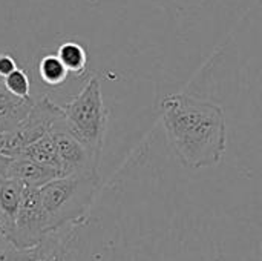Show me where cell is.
Wrapping results in <instances>:
<instances>
[{
	"label": "cell",
	"instance_id": "30bf717a",
	"mask_svg": "<svg viewBox=\"0 0 262 261\" xmlns=\"http://www.w3.org/2000/svg\"><path fill=\"white\" fill-rule=\"evenodd\" d=\"M20 157L31 158V160H34L37 163L54 168V169H57L60 172L58 149H57V143H55V137H54L52 131L49 134H46L45 137H41L40 140H37L35 143H32L29 148H26Z\"/></svg>",
	"mask_w": 262,
	"mask_h": 261
},
{
	"label": "cell",
	"instance_id": "7c38bea8",
	"mask_svg": "<svg viewBox=\"0 0 262 261\" xmlns=\"http://www.w3.org/2000/svg\"><path fill=\"white\" fill-rule=\"evenodd\" d=\"M68 69L60 62L57 54H48L45 55L38 63V75L41 82L48 86H60L68 78Z\"/></svg>",
	"mask_w": 262,
	"mask_h": 261
},
{
	"label": "cell",
	"instance_id": "3957f363",
	"mask_svg": "<svg viewBox=\"0 0 262 261\" xmlns=\"http://www.w3.org/2000/svg\"><path fill=\"white\" fill-rule=\"evenodd\" d=\"M61 109L63 128L100 163L109 117L103 102L100 78L97 75L91 77L84 88L71 102L63 105Z\"/></svg>",
	"mask_w": 262,
	"mask_h": 261
},
{
	"label": "cell",
	"instance_id": "9a60e30c",
	"mask_svg": "<svg viewBox=\"0 0 262 261\" xmlns=\"http://www.w3.org/2000/svg\"><path fill=\"white\" fill-rule=\"evenodd\" d=\"M9 160H11V158H6V157H3V155L0 154V172H5V169H6Z\"/></svg>",
	"mask_w": 262,
	"mask_h": 261
},
{
	"label": "cell",
	"instance_id": "6da1fadb",
	"mask_svg": "<svg viewBox=\"0 0 262 261\" xmlns=\"http://www.w3.org/2000/svg\"><path fill=\"white\" fill-rule=\"evenodd\" d=\"M167 140L183 166L203 169L216 166L226 152L227 125L216 103L186 94H172L160 105Z\"/></svg>",
	"mask_w": 262,
	"mask_h": 261
},
{
	"label": "cell",
	"instance_id": "8992f818",
	"mask_svg": "<svg viewBox=\"0 0 262 261\" xmlns=\"http://www.w3.org/2000/svg\"><path fill=\"white\" fill-rule=\"evenodd\" d=\"M72 232H51L38 245L28 249L8 248L0 251V261H75L71 249Z\"/></svg>",
	"mask_w": 262,
	"mask_h": 261
},
{
	"label": "cell",
	"instance_id": "5bb4252c",
	"mask_svg": "<svg viewBox=\"0 0 262 261\" xmlns=\"http://www.w3.org/2000/svg\"><path fill=\"white\" fill-rule=\"evenodd\" d=\"M17 69L15 60L9 54H0V78H6Z\"/></svg>",
	"mask_w": 262,
	"mask_h": 261
},
{
	"label": "cell",
	"instance_id": "9c48e42d",
	"mask_svg": "<svg viewBox=\"0 0 262 261\" xmlns=\"http://www.w3.org/2000/svg\"><path fill=\"white\" fill-rule=\"evenodd\" d=\"M3 174L20 182L25 188L32 189H41L48 183L61 177L57 169L45 166L26 157L11 158Z\"/></svg>",
	"mask_w": 262,
	"mask_h": 261
},
{
	"label": "cell",
	"instance_id": "4fadbf2b",
	"mask_svg": "<svg viewBox=\"0 0 262 261\" xmlns=\"http://www.w3.org/2000/svg\"><path fill=\"white\" fill-rule=\"evenodd\" d=\"M3 85L11 95L21 100L31 98V80L28 72L23 69L17 68L11 75L3 78Z\"/></svg>",
	"mask_w": 262,
	"mask_h": 261
},
{
	"label": "cell",
	"instance_id": "5b68a950",
	"mask_svg": "<svg viewBox=\"0 0 262 261\" xmlns=\"http://www.w3.org/2000/svg\"><path fill=\"white\" fill-rule=\"evenodd\" d=\"M49 234V222L41 205L40 191L25 188L23 203L8 243L15 249H28L38 245Z\"/></svg>",
	"mask_w": 262,
	"mask_h": 261
},
{
	"label": "cell",
	"instance_id": "2e32d148",
	"mask_svg": "<svg viewBox=\"0 0 262 261\" xmlns=\"http://www.w3.org/2000/svg\"><path fill=\"white\" fill-rule=\"evenodd\" d=\"M3 88H5V85H3V78H0V94H2V91H3Z\"/></svg>",
	"mask_w": 262,
	"mask_h": 261
},
{
	"label": "cell",
	"instance_id": "277c9868",
	"mask_svg": "<svg viewBox=\"0 0 262 261\" xmlns=\"http://www.w3.org/2000/svg\"><path fill=\"white\" fill-rule=\"evenodd\" d=\"M63 118L61 106L51 98L41 97L34 102L29 114L12 129L0 131V154L6 158H17L26 148L49 134Z\"/></svg>",
	"mask_w": 262,
	"mask_h": 261
},
{
	"label": "cell",
	"instance_id": "ba28073f",
	"mask_svg": "<svg viewBox=\"0 0 262 261\" xmlns=\"http://www.w3.org/2000/svg\"><path fill=\"white\" fill-rule=\"evenodd\" d=\"M25 195V186L0 172V238L9 240Z\"/></svg>",
	"mask_w": 262,
	"mask_h": 261
},
{
	"label": "cell",
	"instance_id": "7a4b0ae2",
	"mask_svg": "<svg viewBox=\"0 0 262 261\" xmlns=\"http://www.w3.org/2000/svg\"><path fill=\"white\" fill-rule=\"evenodd\" d=\"M98 186V172H89L60 177L38 189L49 231L55 232L64 226L81 223L95 200Z\"/></svg>",
	"mask_w": 262,
	"mask_h": 261
},
{
	"label": "cell",
	"instance_id": "52a82bcc",
	"mask_svg": "<svg viewBox=\"0 0 262 261\" xmlns=\"http://www.w3.org/2000/svg\"><path fill=\"white\" fill-rule=\"evenodd\" d=\"M61 120L52 129V134H54L55 143H57V149H58L61 177L98 172L100 163H97L94 160V157L89 154V151L63 128Z\"/></svg>",
	"mask_w": 262,
	"mask_h": 261
},
{
	"label": "cell",
	"instance_id": "8fae6325",
	"mask_svg": "<svg viewBox=\"0 0 262 261\" xmlns=\"http://www.w3.org/2000/svg\"><path fill=\"white\" fill-rule=\"evenodd\" d=\"M57 57L64 65L69 74L81 75L86 71L88 52L77 42H64L57 49Z\"/></svg>",
	"mask_w": 262,
	"mask_h": 261
}]
</instances>
